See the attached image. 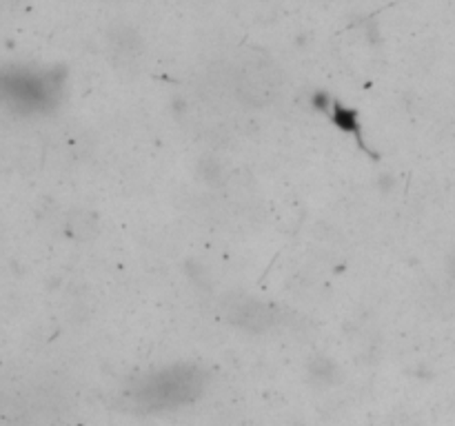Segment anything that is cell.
<instances>
[{
	"label": "cell",
	"instance_id": "2",
	"mask_svg": "<svg viewBox=\"0 0 455 426\" xmlns=\"http://www.w3.org/2000/svg\"><path fill=\"white\" fill-rule=\"evenodd\" d=\"M198 389V382H196V371H180V368H173L172 373H160L156 380H151V384L142 390V395L151 398L154 404H178L180 399L189 398L191 390Z\"/></svg>",
	"mask_w": 455,
	"mask_h": 426
},
{
	"label": "cell",
	"instance_id": "1",
	"mask_svg": "<svg viewBox=\"0 0 455 426\" xmlns=\"http://www.w3.org/2000/svg\"><path fill=\"white\" fill-rule=\"evenodd\" d=\"M62 84L53 71L3 69L0 71V102L22 114H38L53 106Z\"/></svg>",
	"mask_w": 455,
	"mask_h": 426
},
{
	"label": "cell",
	"instance_id": "3",
	"mask_svg": "<svg viewBox=\"0 0 455 426\" xmlns=\"http://www.w3.org/2000/svg\"><path fill=\"white\" fill-rule=\"evenodd\" d=\"M238 91L243 93L244 102L262 106L267 102H271V98L275 96V91H278V80H275V75L267 67H249V69H243V74H240Z\"/></svg>",
	"mask_w": 455,
	"mask_h": 426
}]
</instances>
